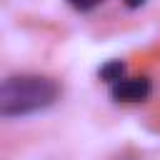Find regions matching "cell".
Instances as JSON below:
<instances>
[{
  "label": "cell",
  "instance_id": "obj_1",
  "mask_svg": "<svg viewBox=\"0 0 160 160\" xmlns=\"http://www.w3.org/2000/svg\"><path fill=\"white\" fill-rule=\"evenodd\" d=\"M60 98L58 80L48 75L22 72L10 75L0 82V118H25L40 110H48Z\"/></svg>",
  "mask_w": 160,
  "mask_h": 160
},
{
  "label": "cell",
  "instance_id": "obj_2",
  "mask_svg": "<svg viewBox=\"0 0 160 160\" xmlns=\"http://www.w3.org/2000/svg\"><path fill=\"white\" fill-rule=\"evenodd\" d=\"M150 90H152V82L145 75L122 78L115 85H110V98L115 102H142V100H148Z\"/></svg>",
  "mask_w": 160,
  "mask_h": 160
},
{
  "label": "cell",
  "instance_id": "obj_3",
  "mask_svg": "<svg viewBox=\"0 0 160 160\" xmlns=\"http://www.w3.org/2000/svg\"><path fill=\"white\" fill-rule=\"evenodd\" d=\"M125 62L122 60H108V62H102L100 68H98V78L102 80V82H108V85H115L118 80H122L125 78Z\"/></svg>",
  "mask_w": 160,
  "mask_h": 160
},
{
  "label": "cell",
  "instance_id": "obj_4",
  "mask_svg": "<svg viewBox=\"0 0 160 160\" xmlns=\"http://www.w3.org/2000/svg\"><path fill=\"white\" fill-rule=\"evenodd\" d=\"M72 10H78V12H90V10H95L98 5H102L105 0H65Z\"/></svg>",
  "mask_w": 160,
  "mask_h": 160
},
{
  "label": "cell",
  "instance_id": "obj_5",
  "mask_svg": "<svg viewBox=\"0 0 160 160\" xmlns=\"http://www.w3.org/2000/svg\"><path fill=\"white\" fill-rule=\"evenodd\" d=\"M125 2V8H130V10H138V8H142L148 0H122Z\"/></svg>",
  "mask_w": 160,
  "mask_h": 160
}]
</instances>
